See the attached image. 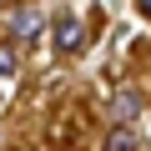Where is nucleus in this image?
Wrapping results in <instances>:
<instances>
[{
	"label": "nucleus",
	"instance_id": "obj_1",
	"mask_svg": "<svg viewBox=\"0 0 151 151\" xmlns=\"http://www.w3.org/2000/svg\"><path fill=\"white\" fill-rule=\"evenodd\" d=\"M50 35H55V50H60V55H76V50L86 45V25H81V15H55Z\"/></svg>",
	"mask_w": 151,
	"mask_h": 151
},
{
	"label": "nucleus",
	"instance_id": "obj_6",
	"mask_svg": "<svg viewBox=\"0 0 151 151\" xmlns=\"http://www.w3.org/2000/svg\"><path fill=\"white\" fill-rule=\"evenodd\" d=\"M136 10H141V15H151V0H136Z\"/></svg>",
	"mask_w": 151,
	"mask_h": 151
},
{
	"label": "nucleus",
	"instance_id": "obj_4",
	"mask_svg": "<svg viewBox=\"0 0 151 151\" xmlns=\"http://www.w3.org/2000/svg\"><path fill=\"white\" fill-rule=\"evenodd\" d=\"M15 70H20V45L15 40H0V81H10Z\"/></svg>",
	"mask_w": 151,
	"mask_h": 151
},
{
	"label": "nucleus",
	"instance_id": "obj_5",
	"mask_svg": "<svg viewBox=\"0 0 151 151\" xmlns=\"http://www.w3.org/2000/svg\"><path fill=\"white\" fill-rule=\"evenodd\" d=\"M106 151H136V126H111Z\"/></svg>",
	"mask_w": 151,
	"mask_h": 151
},
{
	"label": "nucleus",
	"instance_id": "obj_3",
	"mask_svg": "<svg viewBox=\"0 0 151 151\" xmlns=\"http://www.w3.org/2000/svg\"><path fill=\"white\" fill-rule=\"evenodd\" d=\"M136 111H141L136 91H121V96L111 101V116H116V126H131V121H136Z\"/></svg>",
	"mask_w": 151,
	"mask_h": 151
},
{
	"label": "nucleus",
	"instance_id": "obj_2",
	"mask_svg": "<svg viewBox=\"0 0 151 151\" xmlns=\"http://www.w3.org/2000/svg\"><path fill=\"white\" fill-rule=\"evenodd\" d=\"M40 35H45V20H40L35 10H15V15H10V40H15V45L30 50V45H40Z\"/></svg>",
	"mask_w": 151,
	"mask_h": 151
}]
</instances>
